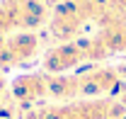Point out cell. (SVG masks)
<instances>
[{
    "mask_svg": "<svg viewBox=\"0 0 126 119\" xmlns=\"http://www.w3.org/2000/svg\"><path fill=\"white\" fill-rule=\"evenodd\" d=\"M78 90L80 100H99L111 97L116 92H124V80L116 71V66H90L78 71Z\"/></svg>",
    "mask_w": 126,
    "mask_h": 119,
    "instance_id": "6da1fadb",
    "label": "cell"
},
{
    "mask_svg": "<svg viewBox=\"0 0 126 119\" xmlns=\"http://www.w3.org/2000/svg\"><path fill=\"white\" fill-rule=\"evenodd\" d=\"M85 22H87V17L80 12V7L73 0H58L51 17H48V32L58 44L75 41L78 34L82 32V27H85Z\"/></svg>",
    "mask_w": 126,
    "mask_h": 119,
    "instance_id": "7a4b0ae2",
    "label": "cell"
},
{
    "mask_svg": "<svg viewBox=\"0 0 126 119\" xmlns=\"http://www.w3.org/2000/svg\"><path fill=\"white\" fill-rule=\"evenodd\" d=\"M41 39L36 32H15L5 39L0 51V68H19L39 54Z\"/></svg>",
    "mask_w": 126,
    "mask_h": 119,
    "instance_id": "3957f363",
    "label": "cell"
},
{
    "mask_svg": "<svg viewBox=\"0 0 126 119\" xmlns=\"http://www.w3.org/2000/svg\"><path fill=\"white\" fill-rule=\"evenodd\" d=\"M82 63H87V59H85L80 39H75V41H63V44H56L53 49H48L41 61V68L46 75H63L75 71Z\"/></svg>",
    "mask_w": 126,
    "mask_h": 119,
    "instance_id": "277c9868",
    "label": "cell"
},
{
    "mask_svg": "<svg viewBox=\"0 0 126 119\" xmlns=\"http://www.w3.org/2000/svg\"><path fill=\"white\" fill-rule=\"evenodd\" d=\"M10 102L24 107H34L39 100L48 97V75L46 73H24L17 75L7 88Z\"/></svg>",
    "mask_w": 126,
    "mask_h": 119,
    "instance_id": "5b68a950",
    "label": "cell"
},
{
    "mask_svg": "<svg viewBox=\"0 0 126 119\" xmlns=\"http://www.w3.org/2000/svg\"><path fill=\"white\" fill-rule=\"evenodd\" d=\"M15 20L19 32H36L48 20V7L44 0H0Z\"/></svg>",
    "mask_w": 126,
    "mask_h": 119,
    "instance_id": "8992f818",
    "label": "cell"
},
{
    "mask_svg": "<svg viewBox=\"0 0 126 119\" xmlns=\"http://www.w3.org/2000/svg\"><path fill=\"white\" fill-rule=\"evenodd\" d=\"M48 97L56 100L58 104L63 102H75L80 100V90H78V75H48Z\"/></svg>",
    "mask_w": 126,
    "mask_h": 119,
    "instance_id": "52a82bcc",
    "label": "cell"
},
{
    "mask_svg": "<svg viewBox=\"0 0 126 119\" xmlns=\"http://www.w3.org/2000/svg\"><path fill=\"white\" fill-rule=\"evenodd\" d=\"M97 37L104 41V46L111 54H126V22L121 24H109V27H99Z\"/></svg>",
    "mask_w": 126,
    "mask_h": 119,
    "instance_id": "ba28073f",
    "label": "cell"
},
{
    "mask_svg": "<svg viewBox=\"0 0 126 119\" xmlns=\"http://www.w3.org/2000/svg\"><path fill=\"white\" fill-rule=\"evenodd\" d=\"M5 92H7V83H5V75H2V68H0V104L5 100Z\"/></svg>",
    "mask_w": 126,
    "mask_h": 119,
    "instance_id": "9c48e42d",
    "label": "cell"
},
{
    "mask_svg": "<svg viewBox=\"0 0 126 119\" xmlns=\"http://www.w3.org/2000/svg\"><path fill=\"white\" fill-rule=\"evenodd\" d=\"M116 71H119V75H121V80L126 83V63H121V66H116Z\"/></svg>",
    "mask_w": 126,
    "mask_h": 119,
    "instance_id": "30bf717a",
    "label": "cell"
},
{
    "mask_svg": "<svg viewBox=\"0 0 126 119\" xmlns=\"http://www.w3.org/2000/svg\"><path fill=\"white\" fill-rule=\"evenodd\" d=\"M119 102H121V104H124V107H126V90H124V92H121V95H119Z\"/></svg>",
    "mask_w": 126,
    "mask_h": 119,
    "instance_id": "8fae6325",
    "label": "cell"
},
{
    "mask_svg": "<svg viewBox=\"0 0 126 119\" xmlns=\"http://www.w3.org/2000/svg\"><path fill=\"white\" fill-rule=\"evenodd\" d=\"M5 39H7V37H5V34H0V51H2V46H5Z\"/></svg>",
    "mask_w": 126,
    "mask_h": 119,
    "instance_id": "7c38bea8",
    "label": "cell"
},
{
    "mask_svg": "<svg viewBox=\"0 0 126 119\" xmlns=\"http://www.w3.org/2000/svg\"><path fill=\"white\" fill-rule=\"evenodd\" d=\"M0 119H12V117H0Z\"/></svg>",
    "mask_w": 126,
    "mask_h": 119,
    "instance_id": "4fadbf2b",
    "label": "cell"
},
{
    "mask_svg": "<svg viewBox=\"0 0 126 119\" xmlns=\"http://www.w3.org/2000/svg\"><path fill=\"white\" fill-rule=\"evenodd\" d=\"M121 119H126V114H124V117H121Z\"/></svg>",
    "mask_w": 126,
    "mask_h": 119,
    "instance_id": "5bb4252c",
    "label": "cell"
}]
</instances>
